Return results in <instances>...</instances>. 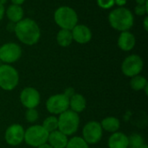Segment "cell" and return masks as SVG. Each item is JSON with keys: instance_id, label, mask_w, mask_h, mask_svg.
I'll use <instances>...</instances> for the list:
<instances>
[{"instance_id": "1", "label": "cell", "mask_w": 148, "mask_h": 148, "mask_svg": "<svg viewBox=\"0 0 148 148\" xmlns=\"http://www.w3.org/2000/svg\"><path fill=\"white\" fill-rule=\"evenodd\" d=\"M14 32L18 40L26 45L36 44L41 37V31L38 24L30 18H23L16 23Z\"/></svg>"}, {"instance_id": "2", "label": "cell", "mask_w": 148, "mask_h": 148, "mask_svg": "<svg viewBox=\"0 0 148 148\" xmlns=\"http://www.w3.org/2000/svg\"><path fill=\"white\" fill-rule=\"evenodd\" d=\"M110 25L120 31H127L134 25V15L127 8L120 7L112 10L108 15Z\"/></svg>"}, {"instance_id": "3", "label": "cell", "mask_w": 148, "mask_h": 148, "mask_svg": "<svg viewBox=\"0 0 148 148\" xmlns=\"http://www.w3.org/2000/svg\"><path fill=\"white\" fill-rule=\"evenodd\" d=\"M58 130L66 136L75 134L79 128L80 116L71 110H67L58 116Z\"/></svg>"}, {"instance_id": "4", "label": "cell", "mask_w": 148, "mask_h": 148, "mask_svg": "<svg viewBox=\"0 0 148 148\" xmlns=\"http://www.w3.org/2000/svg\"><path fill=\"white\" fill-rule=\"evenodd\" d=\"M54 18L56 24L63 30L72 31L77 24L78 16L75 10L69 6L59 7L54 14Z\"/></svg>"}, {"instance_id": "5", "label": "cell", "mask_w": 148, "mask_h": 148, "mask_svg": "<svg viewBox=\"0 0 148 148\" xmlns=\"http://www.w3.org/2000/svg\"><path fill=\"white\" fill-rule=\"evenodd\" d=\"M19 83V73L10 65H0V88L6 92L14 90Z\"/></svg>"}, {"instance_id": "6", "label": "cell", "mask_w": 148, "mask_h": 148, "mask_svg": "<svg viewBox=\"0 0 148 148\" xmlns=\"http://www.w3.org/2000/svg\"><path fill=\"white\" fill-rule=\"evenodd\" d=\"M49 133L42 125H33L24 132V142L32 147H38L48 141Z\"/></svg>"}, {"instance_id": "7", "label": "cell", "mask_w": 148, "mask_h": 148, "mask_svg": "<svg viewBox=\"0 0 148 148\" xmlns=\"http://www.w3.org/2000/svg\"><path fill=\"white\" fill-rule=\"evenodd\" d=\"M47 111L54 116H59L69 109V99L64 93L50 96L46 101Z\"/></svg>"}, {"instance_id": "8", "label": "cell", "mask_w": 148, "mask_h": 148, "mask_svg": "<svg viewBox=\"0 0 148 148\" xmlns=\"http://www.w3.org/2000/svg\"><path fill=\"white\" fill-rule=\"evenodd\" d=\"M144 68V61L140 56L132 54L127 56L121 64L122 73L128 78L140 75Z\"/></svg>"}, {"instance_id": "9", "label": "cell", "mask_w": 148, "mask_h": 148, "mask_svg": "<svg viewBox=\"0 0 148 148\" xmlns=\"http://www.w3.org/2000/svg\"><path fill=\"white\" fill-rule=\"evenodd\" d=\"M103 136V130L101 123L92 120L84 125L82 128V139L88 145H95L99 143Z\"/></svg>"}, {"instance_id": "10", "label": "cell", "mask_w": 148, "mask_h": 148, "mask_svg": "<svg viewBox=\"0 0 148 148\" xmlns=\"http://www.w3.org/2000/svg\"><path fill=\"white\" fill-rule=\"evenodd\" d=\"M22 56V48L16 43H6L0 47V60L2 63L10 65L16 62Z\"/></svg>"}, {"instance_id": "11", "label": "cell", "mask_w": 148, "mask_h": 148, "mask_svg": "<svg viewBox=\"0 0 148 148\" xmlns=\"http://www.w3.org/2000/svg\"><path fill=\"white\" fill-rule=\"evenodd\" d=\"M19 99L26 109H36L41 102V95L38 90L34 87L23 88L19 95Z\"/></svg>"}, {"instance_id": "12", "label": "cell", "mask_w": 148, "mask_h": 148, "mask_svg": "<svg viewBox=\"0 0 148 148\" xmlns=\"http://www.w3.org/2000/svg\"><path fill=\"white\" fill-rule=\"evenodd\" d=\"M24 128L20 124H12L7 127L4 133V140L9 146L16 147L24 140Z\"/></svg>"}, {"instance_id": "13", "label": "cell", "mask_w": 148, "mask_h": 148, "mask_svg": "<svg viewBox=\"0 0 148 148\" xmlns=\"http://www.w3.org/2000/svg\"><path fill=\"white\" fill-rule=\"evenodd\" d=\"M73 40L78 44H87L92 38V32L90 29L84 24H76L71 31Z\"/></svg>"}, {"instance_id": "14", "label": "cell", "mask_w": 148, "mask_h": 148, "mask_svg": "<svg viewBox=\"0 0 148 148\" xmlns=\"http://www.w3.org/2000/svg\"><path fill=\"white\" fill-rule=\"evenodd\" d=\"M118 46L124 51H130L133 50L136 44L135 37L133 33L127 31H122L118 38Z\"/></svg>"}, {"instance_id": "15", "label": "cell", "mask_w": 148, "mask_h": 148, "mask_svg": "<svg viewBox=\"0 0 148 148\" xmlns=\"http://www.w3.org/2000/svg\"><path fill=\"white\" fill-rule=\"evenodd\" d=\"M108 148H128V136L122 132H116L110 135L108 140Z\"/></svg>"}, {"instance_id": "16", "label": "cell", "mask_w": 148, "mask_h": 148, "mask_svg": "<svg viewBox=\"0 0 148 148\" xmlns=\"http://www.w3.org/2000/svg\"><path fill=\"white\" fill-rule=\"evenodd\" d=\"M68 141V136L61 133L59 130H56L49 133L47 143L53 148H65Z\"/></svg>"}, {"instance_id": "17", "label": "cell", "mask_w": 148, "mask_h": 148, "mask_svg": "<svg viewBox=\"0 0 148 148\" xmlns=\"http://www.w3.org/2000/svg\"><path fill=\"white\" fill-rule=\"evenodd\" d=\"M87 106V101L83 95L80 93H75L69 98V110L79 114L82 113Z\"/></svg>"}, {"instance_id": "18", "label": "cell", "mask_w": 148, "mask_h": 148, "mask_svg": "<svg viewBox=\"0 0 148 148\" xmlns=\"http://www.w3.org/2000/svg\"><path fill=\"white\" fill-rule=\"evenodd\" d=\"M101 126L103 131L114 133L119 132V129L121 127V121L116 117L109 116V117L104 118L101 120Z\"/></svg>"}, {"instance_id": "19", "label": "cell", "mask_w": 148, "mask_h": 148, "mask_svg": "<svg viewBox=\"0 0 148 148\" xmlns=\"http://www.w3.org/2000/svg\"><path fill=\"white\" fill-rule=\"evenodd\" d=\"M7 17L11 21V23H18L23 17V9L21 5L11 4L5 10Z\"/></svg>"}, {"instance_id": "20", "label": "cell", "mask_w": 148, "mask_h": 148, "mask_svg": "<svg viewBox=\"0 0 148 148\" xmlns=\"http://www.w3.org/2000/svg\"><path fill=\"white\" fill-rule=\"evenodd\" d=\"M56 41L62 47H68L72 44L73 37L71 31L61 29L56 35Z\"/></svg>"}, {"instance_id": "21", "label": "cell", "mask_w": 148, "mask_h": 148, "mask_svg": "<svg viewBox=\"0 0 148 148\" xmlns=\"http://www.w3.org/2000/svg\"><path fill=\"white\" fill-rule=\"evenodd\" d=\"M148 85L147 79L146 77L142 75H137L133 78H131L130 80V86L134 91L139 92V91H143L146 86Z\"/></svg>"}, {"instance_id": "22", "label": "cell", "mask_w": 148, "mask_h": 148, "mask_svg": "<svg viewBox=\"0 0 148 148\" xmlns=\"http://www.w3.org/2000/svg\"><path fill=\"white\" fill-rule=\"evenodd\" d=\"M42 126L49 133L56 131L58 130V119L56 116L50 115L43 120Z\"/></svg>"}, {"instance_id": "23", "label": "cell", "mask_w": 148, "mask_h": 148, "mask_svg": "<svg viewBox=\"0 0 148 148\" xmlns=\"http://www.w3.org/2000/svg\"><path fill=\"white\" fill-rule=\"evenodd\" d=\"M65 148H89V145L87 144L82 137L74 136L69 140Z\"/></svg>"}, {"instance_id": "24", "label": "cell", "mask_w": 148, "mask_h": 148, "mask_svg": "<svg viewBox=\"0 0 148 148\" xmlns=\"http://www.w3.org/2000/svg\"><path fill=\"white\" fill-rule=\"evenodd\" d=\"M143 144H145V140L140 134L133 133L128 136V147L130 148H138Z\"/></svg>"}, {"instance_id": "25", "label": "cell", "mask_w": 148, "mask_h": 148, "mask_svg": "<svg viewBox=\"0 0 148 148\" xmlns=\"http://www.w3.org/2000/svg\"><path fill=\"white\" fill-rule=\"evenodd\" d=\"M24 117L28 123H35L39 118V113L36 109H27Z\"/></svg>"}, {"instance_id": "26", "label": "cell", "mask_w": 148, "mask_h": 148, "mask_svg": "<svg viewBox=\"0 0 148 148\" xmlns=\"http://www.w3.org/2000/svg\"><path fill=\"white\" fill-rule=\"evenodd\" d=\"M134 12L139 15V16H142L146 13L148 12V0L146 1L145 4H137L135 6L134 9Z\"/></svg>"}, {"instance_id": "27", "label": "cell", "mask_w": 148, "mask_h": 148, "mask_svg": "<svg viewBox=\"0 0 148 148\" xmlns=\"http://www.w3.org/2000/svg\"><path fill=\"white\" fill-rule=\"evenodd\" d=\"M97 3L102 9H110L115 4L114 0H97Z\"/></svg>"}, {"instance_id": "28", "label": "cell", "mask_w": 148, "mask_h": 148, "mask_svg": "<svg viewBox=\"0 0 148 148\" xmlns=\"http://www.w3.org/2000/svg\"><path fill=\"white\" fill-rule=\"evenodd\" d=\"M69 99V98H71L75 92V90H74V88H72V87H69V88H67L65 91H64V92H63Z\"/></svg>"}, {"instance_id": "29", "label": "cell", "mask_w": 148, "mask_h": 148, "mask_svg": "<svg viewBox=\"0 0 148 148\" xmlns=\"http://www.w3.org/2000/svg\"><path fill=\"white\" fill-rule=\"evenodd\" d=\"M127 3V0H114V3H116L117 5L122 7L123 5H125Z\"/></svg>"}, {"instance_id": "30", "label": "cell", "mask_w": 148, "mask_h": 148, "mask_svg": "<svg viewBox=\"0 0 148 148\" xmlns=\"http://www.w3.org/2000/svg\"><path fill=\"white\" fill-rule=\"evenodd\" d=\"M4 12H5V10H4V7H3V5L0 4V20H1V19L3 17Z\"/></svg>"}, {"instance_id": "31", "label": "cell", "mask_w": 148, "mask_h": 148, "mask_svg": "<svg viewBox=\"0 0 148 148\" xmlns=\"http://www.w3.org/2000/svg\"><path fill=\"white\" fill-rule=\"evenodd\" d=\"M12 2L13 4H16V5H21L25 0H10Z\"/></svg>"}, {"instance_id": "32", "label": "cell", "mask_w": 148, "mask_h": 148, "mask_svg": "<svg viewBox=\"0 0 148 148\" xmlns=\"http://www.w3.org/2000/svg\"><path fill=\"white\" fill-rule=\"evenodd\" d=\"M147 21H148V17H145V19H144V28H145V30H146V31H148Z\"/></svg>"}, {"instance_id": "33", "label": "cell", "mask_w": 148, "mask_h": 148, "mask_svg": "<svg viewBox=\"0 0 148 148\" xmlns=\"http://www.w3.org/2000/svg\"><path fill=\"white\" fill-rule=\"evenodd\" d=\"M36 148H53L51 146H49L48 143H45V144H43V145H42V146H40V147H38Z\"/></svg>"}, {"instance_id": "34", "label": "cell", "mask_w": 148, "mask_h": 148, "mask_svg": "<svg viewBox=\"0 0 148 148\" xmlns=\"http://www.w3.org/2000/svg\"><path fill=\"white\" fill-rule=\"evenodd\" d=\"M146 1L147 0H136V2H137L138 4H145Z\"/></svg>"}, {"instance_id": "35", "label": "cell", "mask_w": 148, "mask_h": 148, "mask_svg": "<svg viewBox=\"0 0 148 148\" xmlns=\"http://www.w3.org/2000/svg\"><path fill=\"white\" fill-rule=\"evenodd\" d=\"M6 2H7V0H0V4L3 5L4 3H6Z\"/></svg>"}, {"instance_id": "36", "label": "cell", "mask_w": 148, "mask_h": 148, "mask_svg": "<svg viewBox=\"0 0 148 148\" xmlns=\"http://www.w3.org/2000/svg\"><path fill=\"white\" fill-rule=\"evenodd\" d=\"M138 148H148V147H147V145L145 143V144H143L142 146H140V147H138Z\"/></svg>"}, {"instance_id": "37", "label": "cell", "mask_w": 148, "mask_h": 148, "mask_svg": "<svg viewBox=\"0 0 148 148\" xmlns=\"http://www.w3.org/2000/svg\"><path fill=\"white\" fill-rule=\"evenodd\" d=\"M3 65V63H2V62H1V60H0V65Z\"/></svg>"}, {"instance_id": "38", "label": "cell", "mask_w": 148, "mask_h": 148, "mask_svg": "<svg viewBox=\"0 0 148 148\" xmlns=\"http://www.w3.org/2000/svg\"><path fill=\"white\" fill-rule=\"evenodd\" d=\"M128 148H130V147H128Z\"/></svg>"}]
</instances>
